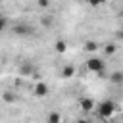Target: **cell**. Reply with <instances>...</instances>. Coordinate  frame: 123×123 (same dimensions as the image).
<instances>
[{
  "label": "cell",
  "mask_w": 123,
  "mask_h": 123,
  "mask_svg": "<svg viewBox=\"0 0 123 123\" xmlns=\"http://www.w3.org/2000/svg\"><path fill=\"white\" fill-rule=\"evenodd\" d=\"M94 110H96L98 117H102V119H111L113 113H115L119 108H117V104H115L113 100H102L98 106H94Z\"/></svg>",
  "instance_id": "cell-1"
},
{
  "label": "cell",
  "mask_w": 123,
  "mask_h": 123,
  "mask_svg": "<svg viewBox=\"0 0 123 123\" xmlns=\"http://www.w3.org/2000/svg\"><path fill=\"white\" fill-rule=\"evenodd\" d=\"M104 62L100 60V58H88L86 60V69L90 71V73H102L104 71Z\"/></svg>",
  "instance_id": "cell-2"
},
{
  "label": "cell",
  "mask_w": 123,
  "mask_h": 123,
  "mask_svg": "<svg viewBox=\"0 0 123 123\" xmlns=\"http://www.w3.org/2000/svg\"><path fill=\"white\" fill-rule=\"evenodd\" d=\"M19 75H21V77H31V75H35V77H37L35 65H33L31 62H23V63L19 65Z\"/></svg>",
  "instance_id": "cell-3"
},
{
  "label": "cell",
  "mask_w": 123,
  "mask_h": 123,
  "mask_svg": "<svg viewBox=\"0 0 123 123\" xmlns=\"http://www.w3.org/2000/svg\"><path fill=\"white\" fill-rule=\"evenodd\" d=\"M33 92H35V96H38V98H44V96H48V85H46L44 81H38V83L35 85Z\"/></svg>",
  "instance_id": "cell-4"
},
{
  "label": "cell",
  "mask_w": 123,
  "mask_h": 123,
  "mask_svg": "<svg viewBox=\"0 0 123 123\" xmlns=\"http://www.w3.org/2000/svg\"><path fill=\"white\" fill-rule=\"evenodd\" d=\"M94 100L92 98H79V108L85 111V113H88V111H92L94 110Z\"/></svg>",
  "instance_id": "cell-5"
},
{
  "label": "cell",
  "mask_w": 123,
  "mask_h": 123,
  "mask_svg": "<svg viewBox=\"0 0 123 123\" xmlns=\"http://www.w3.org/2000/svg\"><path fill=\"white\" fill-rule=\"evenodd\" d=\"M60 75H62V79H71L75 75V65H63Z\"/></svg>",
  "instance_id": "cell-6"
},
{
  "label": "cell",
  "mask_w": 123,
  "mask_h": 123,
  "mask_svg": "<svg viewBox=\"0 0 123 123\" xmlns=\"http://www.w3.org/2000/svg\"><path fill=\"white\" fill-rule=\"evenodd\" d=\"M2 100H4L6 104H15V102H17V94L12 92V90H4V92H2Z\"/></svg>",
  "instance_id": "cell-7"
},
{
  "label": "cell",
  "mask_w": 123,
  "mask_h": 123,
  "mask_svg": "<svg viewBox=\"0 0 123 123\" xmlns=\"http://www.w3.org/2000/svg\"><path fill=\"white\" fill-rule=\"evenodd\" d=\"M46 123H63V117L60 111H50L46 115Z\"/></svg>",
  "instance_id": "cell-8"
},
{
  "label": "cell",
  "mask_w": 123,
  "mask_h": 123,
  "mask_svg": "<svg viewBox=\"0 0 123 123\" xmlns=\"http://www.w3.org/2000/svg\"><path fill=\"white\" fill-rule=\"evenodd\" d=\"M13 31H15V35H29L31 33V27H27V25H15Z\"/></svg>",
  "instance_id": "cell-9"
},
{
  "label": "cell",
  "mask_w": 123,
  "mask_h": 123,
  "mask_svg": "<svg viewBox=\"0 0 123 123\" xmlns=\"http://www.w3.org/2000/svg\"><path fill=\"white\" fill-rule=\"evenodd\" d=\"M98 50V42L96 40H86L85 42V52H96Z\"/></svg>",
  "instance_id": "cell-10"
},
{
  "label": "cell",
  "mask_w": 123,
  "mask_h": 123,
  "mask_svg": "<svg viewBox=\"0 0 123 123\" xmlns=\"http://www.w3.org/2000/svg\"><path fill=\"white\" fill-rule=\"evenodd\" d=\"M110 81L115 83V85H121V83H123V73H121V71H113L111 77H110Z\"/></svg>",
  "instance_id": "cell-11"
},
{
  "label": "cell",
  "mask_w": 123,
  "mask_h": 123,
  "mask_svg": "<svg viewBox=\"0 0 123 123\" xmlns=\"http://www.w3.org/2000/svg\"><path fill=\"white\" fill-rule=\"evenodd\" d=\"M54 48H56V52H65L67 50V42L65 40H56V46Z\"/></svg>",
  "instance_id": "cell-12"
},
{
  "label": "cell",
  "mask_w": 123,
  "mask_h": 123,
  "mask_svg": "<svg viewBox=\"0 0 123 123\" xmlns=\"http://www.w3.org/2000/svg\"><path fill=\"white\" fill-rule=\"evenodd\" d=\"M6 27H8V19L0 15V33H4V31H6Z\"/></svg>",
  "instance_id": "cell-13"
},
{
  "label": "cell",
  "mask_w": 123,
  "mask_h": 123,
  "mask_svg": "<svg viewBox=\"0 0 123 123\" xmlns=\"http://www.w3.org/2000/svg\"><path fill=\"white\" fill-rule=\"evenodd\" d=\"M115 50H117V46H115V44H108V46H106V54H113Z\"/></svg>",
  "instance_id": "cell-14"
},
{
  "label": "cell",
  "mask_w": 123,
  "mask_h": 123,
  "mask_svg": "<svg viewBox=\"0 0 123 123\" xmlns=\"http://www.w3.org/2000/svg\"><path fill=\"white\" fill-rule=\"evenodd\" d=\"M104 2H108V0H88V4H90V6H102Z\"/></svg>",
  "instance_id": "cell-15"
},
{
  "label": "cell",
  "mask_w": 123,
  "mask_h": 123,
  "mask_svg": "<svg viewBox=\"0 0 123 123\" xmlns=\"http://www.w3.org/2000/svg\"><path fill=\"white\" fill-rule=\"evenodd\" d=\"M38 6L40 8H48L50 6V0H38Z\"/></svg>",
  "instance_id": "cell-16"
},
{
  "label": "cell",
  "mask_w": 123,
  "mask_h": 123,
  "mask_svg": "<svg viewBox=\"0 0 123 123\" xmlns=\"http://www.w3.org/2000/svg\"><path fill=\"white\" fill-rule=\"evenodd\" d=\"M42 23H44V25H50V23H52V17L44 15V17H42Z\"/></svg>",
  "instance_id": "cell-17"
},
{
  "label": "cell",
  "mask_w": 123,
  "mask_h": 123,
  "mask_svg": "<svg viewBox=\"0 0 123 123\" xmlns=\"http://www.w3.org/2000/svg\"><path fill=\"white\" fill-rule=\"evenodd\" d=\"M77 123H90V121H88V119H79Z\"/></svg>",
  "instance_id": "cell-18"
},
{
  "label": "cell",
  "mask_w": 123,
  "mask_h": 123,
  "mask_svg": "<svg viewBox=\"0 0 123 123\" xmlns=\"http://www.w3.org/2000/svg\"><path fill=\"white\" fill-rule=\"evenodd\" d=\"M0 2H4V0H0Z\"/></svg>",
  "instance_id": "cell-19"
}]
</instances>
